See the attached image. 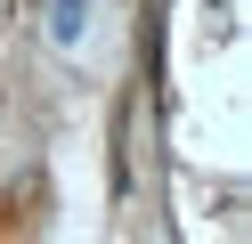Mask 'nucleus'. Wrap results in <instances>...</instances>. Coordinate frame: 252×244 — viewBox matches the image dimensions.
I'll list each match as a JSON object with an SVG mask.
<instances>
[{
    "instance_id": "f257e3e1",
    "label": "nucleus",
    "mask_w": 252,
    "mask_h": 244,
    "mask_svg": "<svg viewBox=\"0 0 252 244\" xmlns=\"http://www.w3.org/2000/svg\"><path fill=\"white\" fill-rule=\"evenodd\" d=\"M41 41L73 57V49L90 41V0H41Z\"/></svg>"
}]
</instances>
